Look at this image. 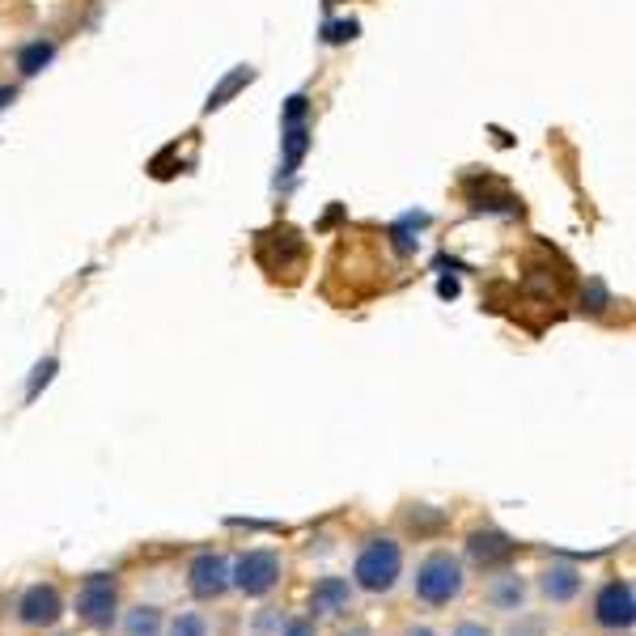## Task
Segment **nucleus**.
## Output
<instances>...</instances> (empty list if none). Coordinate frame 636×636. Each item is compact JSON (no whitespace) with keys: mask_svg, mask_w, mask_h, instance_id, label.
<instances>
[{"mask_svg":"<svg viewBox=\"0 0 636 636\" xmlns=\"http://www.w3.org/2000/svg\"><path fill=\"white\" fill-rule=\"evenodd\" d=\"M119 615V581L111 573H94L85 577V586L77 590V620L90 628H111Z\"/></svg>","mask_w":636,"mask_h":636,"instance_id":"nucleus-4","label":"nucleus"},{"mask_svg":"<svg viewBox=\"0 0 636 636\" xmlns=\"http://www.w3.org/2000/svg\"><path fill=\"white\" fill-rule=\"evenodd\" d=\"M162 636H208V620L200 611H179L174 620L166 624V632Z\"/></svg>","mask_w":636,"mask_h":636,"instance_id":"nucleus-13","label":"nucleus"},{"mask_svg":"<svg viewBox=\"0 0 636 636\" xmlns=\"http://www.w3.org/2000/svg\"><path fill=\"white\" fill-rule=\"evenodd\" d=\"M340 636H374V628H365V624H357V628H348V632H340Z\"/></svg>","mask_w":636,"mask_h":636,"instance_id":"nucleus-21","label":"nucleus"},{"mask_svg":"<svg viewBox=\"0 0 636 636\" xmlns=\"http://www.w3.org/2000/svg\"><path fill=\"white\" fill-rule=\"evenodd\" d=\"M467 586V573H463V560L450 556V552H433L420 560L416 569V598L424 607H450L458 594Z\"/></svg>","mask_w":636,"mask_h":636,"instance_id":"nucleus-2","label":"nucleus"},{"mask_svg":"<svg viewBox=\"0 0 636 636\" xmlns=\"http://www.w3.org/2000/svg\"><path fill=\"white\" fill-rule=\"evenodd\" d=\"M246 81H251V68H238V73H234V77H229V81L221 85V90H217V94H212V98H208V111H217V106H221V102H225L229 94H234V90H238V85H246Z\"/></svg>","mask_w":636,"mask_h":636,"instance_id":"nucleus-16","label":"nucleus"},{"mask_svg":"<svg viewBox=\"0 0 636 636\" xmlns=\"http://www.w3.org/2000/svg\"><path fill=\"white\" fill-rule=\"evenodd\" d=\"M454 636H492V628L480 624V620H463V624L454 628Z\"/></svg>","mask_w":636,"mask_h":636,"instance_id":"nucleus-19","label":"nucleus"},{"mask_svg":"<svg viewBox=\"0 0 636 636\" xmlns=\"http://www.w3.org/2000/svg\"><path fill=\"white\" fill-rule=\"evenodd\" d=\"M526 594H530V586H526V577H518V573H497L488 581V590H484L488 607L505 611V615H518L526 607Z\"/></svg>","mask_w":636,"mask_h":636,"instance_id":"nucleus-11","label":"nucleus"},{"mask_svg":"<svg viewBox=\"0 0 636 636\" xmlns=\"http://www.w3.org/2000/svg\"><path fill=\"white\" fill-rule=\"evenodd\" d=\"M51 60V43H30L26 51H22V60H17V64H22V73H39V68Z\"/></svg>","mask_w":636,"mask_h":636,"instance_id":"nucleus-15","label":"nucleus"},{"mask_svg":"<svg viewBox=\"0 0 636 636\" xmlns=\"http://www.w3.org/2000/svg\"><path fill=\"white\" fill-rule=\"evenodd\" d=\"M64 615V598L56 586H30L17 598V624L22 628H56Z\"/></svg>","mask_w":636,"mask_h":636,"instance_id":"nucleus-6","label":"nucleus"},{"mask_svg":"<svg viewBox=\"0 0 636 636\" xmlns=\"http://www.w3.org/2000/svg\"><path fill=\"white\" fill-rule=\"evenodd\" d=\"M187 590L196 598H204V603L221 598L225 590H234V581H229V560L217 556V552H200L187 569Z\"/></svg>","mask_w":636,"mask_h":636,"instance_id":"nucleus-7","label":"nucleus"},{"mask_svg":"<svg viewBox=\"0 0 636 636\" xmlns=\"http://www.w3.org/2000/svg\"><path fill=\"white\" fill-rule=\"evenodd\" d=\"M505 636H547V620H543V615H522L518 611V620L509 624Z\"/></svg>","mask_w":636,"mask_h":636,"instance_id":"nucleus-14","label":"nucleus"},{"mask_svg":"<svg viewBox=\"0 0 636 636\" xmlns=\"http://www.w3.org/2000/svg\"><path fill=\"white\" fill-rule=\"evenodd\" d=\"M399 577H403V547L395 539H369L357 552V564H352V586H361L365 594L395 590Z\"/></svg>","mask_w":636,"mask_h":636,"instance_id":"nucleus-1","label":"nucleus"},{"mask_svg":"<svg viewBox=\"0 0 636 636\" xmlns=\"http://www.w3.org/2000/svg\"><path fill=\"white\" fill-rule=\"evenodd\" d=\"M280 577H285V564H280V556L268 552V547L242 552L229 564V581H234V590H242L246 598H268L280 586Z\"/></svg>","mask_w":636,"mask_h":636,"instance_id":"nucleus-3","label":"nucleus"},{"mask_svg":"<svg viewBox=\"0 0 636 636\" xmlns=\"http://www.w3.org/2000/svg\"><path fill=\"white\" fill-rule=\"evenodd\" d=\"M280 636H318L314 620H285V632Z\"/></svg>","mask_w":636,"mask_h":636,"instance_id":"nucleus-18","label":"nucleus"},{"mask_svg":"<svg viewBox=\"0 0 636 636\" xmlns=\"http://www.w3.org/2000/svg\"><path fill=\"white\" fill-rule=\"evenodd\" d=\"M162 632H166V615L153 603H140L123 615V636H162Z\"/></svg>","mask_w":636,"mask_h":636,"instance_id":"nucleus-12","label":"nucleus"},{"mask_svg":"<svg viewBox=\"0 0 636 636\" xmlns=\"http://www.w3.org/2000/svg\"><path fill=\"white\" fill-rule=\"evenodd\" d=\"M51 374H56V361H43L39 369H34V382H30V399L39 395V386H47V382H51Z\"/></svg>","mask_w":636,"mask_h":636,"instance_id":"nucleus-17","label":"nucleus"},{"mask_svg":"<svg viewBox=\"0 0 636 636\" xmlns=\"http://www.w3.org/2000/svg\"><path fill=\"white\" fill-rule=\"evenodd\" d=\"M539 594L547 598L552 607H569L573 598L581 594V569L577 564H547V569L539 573Z\"/></svg>","mask_w":636,"mask_h":636,"instance_id":"nucleus-9","label":"nucleus"},{"mask_svg":"<svg viewBox=\"0 0 636 636\" xmlns=\"http://www.w3.org/2000/svg\"><path fill=\"white\" fill-rule=\"evenodd\" d=\"M403 636H441V632L429 624H412V628H403Z\"/></svg>","mask_w":636,"mask_h":636,"instance_id":"nucleus-20","label":"nucleus"},{"mask_svg":"<svg viewBox=\"0 0 636 636\" xmlns=\"http://www.w3.org/2000/svg\"><path fill=\"white\" fill-rule=\"evenodd\" d=\"M636 620V590L632 581H607L594 594V624L607 632H628Z\"/></svg>","mask_w":636,"mask_h":636,"instance_id":"nucleus-5","label":"nucleus"},{"mask_svg":"<svg viewBox=\"0 0 636 636\" xmlns=\"http://www.w3.org/2000/svg\"><path fill=\"white\" fill-rule=\"evenodd\" d=\"M518 552V543L505 535V530H475L467 539V560L475 569H501V564Z\"/></svg>","mask_w":636,"mask_h":636,"instance_id":"nucleus-8","label":"nucleus"},{"mask_svg":"<svg viewBox=\"0 0 636 636\" xmlns=\"http://www.w3.org/2000/svg\"><path fill=\"white\" fill-rule=\"evenodd\" d=\"M5 98H13V90H0V106H5Z\"/></svg>","mask_w":636,"mask_h":636,"instance_id":"nucleus-22","label":"nucleus"},{"mask_svg":"<svg viewBox=\"0 0 636 636\" xmlns=\"http://www.w3.org/2000/svg\"><path fill=\"white\" fill-rule=\"evenodd\" d=\"M352 607V581L348 577H318L310 590V611L314 615H340Z\"/></svg>","mask_w":636,"mask_h":636,"instance_id":"nucleus-10","label":"nucleus"}]
</instances>
